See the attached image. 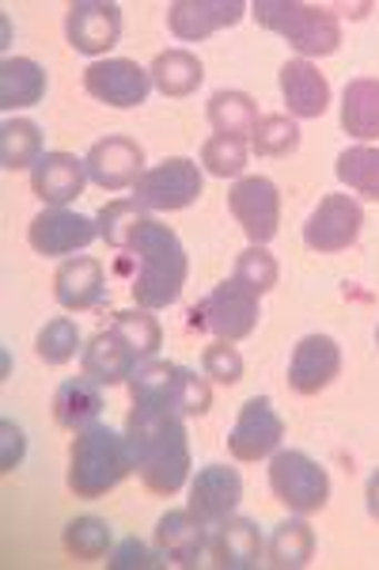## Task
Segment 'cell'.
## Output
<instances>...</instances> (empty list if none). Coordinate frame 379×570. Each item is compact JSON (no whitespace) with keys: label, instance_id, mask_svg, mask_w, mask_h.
<instances>
[{"label":"cell","instance_id":"obj_36","mask_svg":"<svg viewBox=\"0 0 379 570\" xmlns=\"http://www.w3.org/2000/svg\"><path fill=\"white\" fill-rule=\"evenodd\" d=\"M201 168L217 179H243V168H247V141L243 137H209L201 145Z\"/></svg>","mask_w":379,"mask_h":570},{"label":"cell","instance_id":"obj_29","mask_svg":"<svg viewBox=\"0 0 379 570\" xmlns=\"http://www.w3.org/2000/svg\"><path fill=\"white\" fill-rule=\"evenodd\" d=\"M148 77H152V85L160 88L168 99H187V96H193V91L201 88V80H206V69H201L198 53H190V50H163V53H156Z\"/></svg>","mask_w":379,"mask_h":570},{"label":"cell","instance_id":"obj_21","mask_svg":"<svg viewBox=\"0 0 379 570\" xmlns=\"http://www.w3.org/2000/svg\"><path fill=\"white\" fill-rule=\"evenodd\" d=\"M212 567L220 570H258L266 559V540L251 518H225L209 537Z\"/></svg>","mask_w":379,"mask_h":570},{"label":"cell","instance_id":"obj_26","mask_svg":"<svg viewBox=\"0 0 379 570\" xmlns=\"http://www.w3.org/2000/svg\"><path fill=\"white\" fill-rule=\"evenodd\" d=\"M341 130L357 141H376L379 137V80L357 77L341 91Z\"/></svg>","mask_w":379,"mask_h":570},{"label":"cell","instance_id":"obj_40","mask_svg":"<svg viewBox=\"0 0 379 570\" xmlns=\"http://www.w3.org/2000/svg\"><path fill=\"white\" fill-rule=\"evenodd\" d=\"M201 373H206L212 384L232 389V384L243 381V354H239L232 343L217 338V343H209L206 354H201Z\"/></svg>","mask_w":379,"mask_h":570},{"label":"cell","instance_id":"obj_25","mask_svg":"<svg viewBox=\"0 0 379 570\" xmlns=\"http://www.w3.org/2000/svg\"><path fill=\"white\" fill-rule=\"evenodd\" d=\"M99 415H103V389L88 376H72L64 381L58 395H53V419H58L61 430L69 434H80V430L96 426Z\"/></svg>","mask_w":379,"mask_h":570},{"label":"cell","instance_id":"obj_34","mask_svg":"<svg viewBox=\"0 0 379 570\" xmlns=\"http://www.w3.org/2000/svg\"><path fill=\"white\" fill-rule=\"evenodd\" d=\"M110 525L103 518H77V521H69L64 525V537H61V544L64 551H69L77 563H99V559L110 551Z\"/></svg>","mask_w":379,"mask_h":570},{"label":"cell","instance_id":"obj_32","mask_svg":"<svg viewBox=\"0 0 379 570\" xmlns=\"http://www.w3.org/2000/svg\"><path fill=\"white\" fill-rule=\"evenodd\" d=\"M335 171L353 195L379 202V149L376 145H353V149L338 153Z\"/></svg>","mask_w":379,"mask_h":570},{"label":"cell","instance_id":"obj_23","mask_svg":"<svg viewBox=\"0 0 379 570\" xmlns=\"http://www.w3.org/2000/svg\"><path fill=\"white\" fill-rule=\"evenodd\" d=\"M107 293V274L103 263L91 259V255H69L58 274H53V297H58L61 308L69 312H88L103 301Z\"/></svg>","mask_w":379,"mask_h":570},{"label":"cell","instance_id":"obj_2","mask_svg":"<svg viewBox=\"0 0 379 570\" xmlns=\"http://www.w3.org/2000/svg\"><path fill=\"white\" fill-rule=\"evenodd\" d=\"M126 441L133 472L141 475L148 491L163 494V499L182 491V483L190 480V441L182 415L133 403L126 415Z\"/></svg>","mask_w":379,"mask_h":570},{"label":"cell","instance_id":"obj_41","mask_svg":"<svg viewBox=\"0 0 379 570\" xmlns=\"http://www.w3.org/2000/svg\"><path fill=\"white\" fill-rule=\"evenodd\" d=\"M107 567L110 570H160V567H168V559H163V551L160 548H148L144 540H137V537H129L122 540L114 551H110V559H107Z\"/></svg>","mask_w":379,"mask_h":570},{"label":"cell","instance_id":"obj_27","mask_svg":"<svg viewBox=\"0 0 379 570\" xmlns=\"http://www.w3.org/2000/svg\"><path fill=\"white\" fill-rule=\"evenodd\" d=\"M46 69L31 58H4L0 61V107L23 110L46 99Z\"/></svg>","mask_w":379,"mask_h":570},{"label":"cell","instance_id":"obj_9","mask_svg":"<svg viewBox=\"0 0 379 570\" xmlns=\"http://www.w3.org/2000/svg\"><path fill=\"white\" fill-rule=\"evenodd\" d=\"M360 228H365V209L353 195H327L303 220V244L319 255H338L357 244Z\"/></svg>","mask_w":379,"mask_h":570},{"label":"cell","instance_id":"obj_24","mask_svg":"<svg viewBox=\"0 0 379 570\" xmlns=\"http://www.w3.org/2000/svg\"><path fill=\"white\" fill-rule=\"evenodd\" d=\"M281 96H285V107H289L292 118H322L330 107V85L327 77L319 72V66L311 61L296 58V61H285L281 66Z\"/></svg>","mask_w":379,"mask_h":570},{"label":"cell","instance_id":"obj_15","mask_svg":"<svg viewBox=\"0 0 379 570\" xmlns=\"http://www.w3.org/2000/svg\"><path fill=\"white\" fill-rule=\"evenodd\" d=\"M88 164V179L103 190H126L137 187V179L144 176V149L133 141V137H103L96 141L84 156Z\"/></svg>","mask_w":379,"mask_h":570},{"label":"cell","instance_id":"obj_42","mask_svg":"<svg viewBox=\"0 0 379 570\" xmlns=\"http://www.w3.org/2000/svg\"><path fill=\"white\" fill-rule=\"evenodd\" d=\"M0 434H4V453H0V472H12L23 461V430L16 422H0Z\"/></svg>","mask_w":379,"mask_h":570},{"label":"cell","instance_id":"obj_8","mask_svg":"<svg viewBox=\"0 0 379 570\" xmlns=\"http://www.w3.org/2000/svg\"><path fill=\"white\" fill-rule=\"evenodd\" d=\"M201 195V168L190 156H168L137 179L133 202L141 209H187Z\"/></svg>","mask_w":379,"mask_h":570},{"label":"cell","instance_id":"obj_12","mask_svg":"<svg viewBox=\"0 0 379 570\" xmlns=\"http://www.w3.org/2000/svg\"><path fill=\"white\" fill-rule=\"evenodd\" d=\"M64 39L77 53L103 58L122 39V8L110 0H72L64 12Z\"/></svg>","mask_w":379,"mask_h":570},{"label":"cell","instance_id":"obj_4","mask_svg":"<svg viewBox=\"0 0 379 570\" xmlns=\"http://www.w3.org/2000/svg\"><path fill=\"white\" fill-rule=\"evenodd\" d=\"M129 403L137 407H156V411H174L182 419H201L212 407V389L209 376H198L187 365L160 362V357H148L133 370L126 381Z\"/></svg>","mask_w":379,"mask_h":570},{"label":"cell","instance_id":"obj_18","mask_svg":"<svg viewBox=\"0 0 379 570\" xmlns=\"http://www.w3.org/2000/svg\"><path fill=\"white\" fill-rule=\"evenodd\" d=\"M239 499H243V475L228 464H206L190 483V513H198L206 525L232 518Z\"/></svg>","mask_w":379,"mask_h":570},{"label":"cell","instance_id":"obj_11","mask_svg":"<svg viewBox=\"0 0 379 570\" xmlns=\"http://www.w3.org/2000/svg\"><path fill=\"white\" fill-rule=\"evenodd\" d=\"M228 209L239 220L251 244H270L281 228V195H277L273 179L266 176H243L228 190Z\"/></svg>","mask_w":379,"mask_h":570},{"label":"cell","instance_id":"obj_20","mask_svg":"<svg viewBox=\"0 0 379 570\" xmlns=\"http://www.w3.org/2000/svg\"><path fill=\"white\" fill-rule=\"evenodd\" d=\"M84 183H88V164L72 153H46L31 168L34 198L58 209H64L69 202H77L84 195Z\"/></svg>","mask_w":379,"mask_h":570},{"label":"cell","instance_id":"obj_37","mask_svg":"<svg viewBox=\"0 0 379 570\" xmlns=\"http://www.w3.org/2000/svg\"><path fill=\"white\" fill-rule=\"evenodd\" d=\"M232 278L239 285H247L255 297H266V293H270L273 285H277V278H281V266H277V259H273L270 252H266L262 244H251L247 252H239Z\"/></svg>","mask_w":379,"mask_h":570},{"label":"cell","instance_id":"obj_16","mask_svg":"<svg viewBox=\"0 0 379 570\" xmlns=\"http://www.w3.org/2000/svg\"><path fill=\"white\" fill-rule=\"evenodd\" d=\"M251 8L243 0H174L168 4V31L182 42H206L209 35L236 27Z\"/></svg>","mask_w":379,"mask_h":570},{"label":"cell","instance_id":"obj_38","mask_svg":"<svg viewBox=\"0 0 379 570\" xmlns=\"http://www.w3.org/2000/svg\"><path fill=\"white\" fill-rule=\"evenodd\" d=\"M77 351H84V346H80V327L72 324L69 316L50 320V324L39 331V338H34V354H39L46 365L72 362Z\"/></svg>","mask_w":379,"mask_h":570},{"label":"cell","instance_id":"obj_35","mask_svg":"<svg viewBox=\"0 0 379 570\" xmlns=\"http://www.w3.org/2000/svg\"><path fill=\"white\" fill-rule=\"evenodd\" d=\"M251 149L258 156H289L300 149V126L292 115H262L251 134Z\"/></svg>","mask_w":379,"mask_h":570},{"label":"cell","instance_id":"obj_22","mask_svg":"<svg viewBox=\"0 0 379 570\" xmlns=\"http://www.w3.org/2000/svg\"><path fill=\"white\" fill-rule=\"evenodd\" d=\"M156 548L174 567H198L201 556L209 551V525L198 513H190V505L187 510H168L156 521Z\"/></svg>","mask_w":379,"mask_h":570},{"label":"cell","instance_id":"obj_5","mask_svg":"<svg viewBox=\"0 0 379 570\" xmlns=\"http://www.w3.org/2000/svg\"><path fill=\"white\" fill-rule=\"evenodd\" d=\"M251 16L266 31L281 35L303 61L330 58L341 46V23L330 8L300 4V0H255Z\"/></svg>","mask_w":379,"mask_h":570},{"label":"cell","instance_id":"obj_3","mask_svg":"<svg viewBox=\"0 0 379 570\" xmlns=\"http://www.w3.org/2000/svg\"><path fill=\"white\" fill-rule=\"evenodd\" d=\"M129 472H133V456H129L126 434H114L103 422H96L72 438L64 483L77 499H103Z\"/></svg>","mask_w":379,"mask_h":570},{"label":"cell","instance_id":"obj_43","mask_svg":"<svg viewBox=\"0 0 379 570\" xmlns=\"http://www.w3.org/2000/svg\"><path fill=\"white\" fill-rule=\"evenodd\" d=\"M365 502H368V513L379 521V472H372V480L365 487Z\"/></svg>","mask_w":379,"mask_h":570},{"label":"cell","instance_id":"obj_39","mask_svg":"<svg viewBox=\"0 0 379 570\" xmlns=\"http://www.w3.org/2000/svg\"><path fill=\"white\" fill-rule=\"evenodd\" d=\"M144 220V209L137 206L133 198H118V202H107L103 209L96 214V225H99V236L114 247V252H122L126 240L133 236V228Z\"/></svg>","mask_w":379,"mask_h":570},{"label":"cell","instance_id":"obj_28","mask_svg":"<svg viewBox=\"0 0 379 570\" xmlns=\"http://www.w3.org/2000/svg\"><path fill=\"white\" fill-rule=\"evenodd\" d=\"M316 556V529L303 521V513L281 521L266 544V563L273 570H303Z\"/></svg>","mask_w":379,"mask_h":570},{"label":"cell","instance_id":"obj_44","mask_svg":"<svg viewBox=\"0 0 379 570\" xmlns=\"http://www.w3.org/2000/svg\"><path fill=\"white\" fill-rule=\"evenodd\" d=\"M376 346H379V327H376Z\"/></svg>","mask_w":379,"mask_h":570},{"label":"cell","instance_id":"obj_13","mask_svg":"<svg viewBox=\"0 0 379 570\" xmlns=\"http://www.w3.org/2000/svg\"><path fill=\"white\" fill-rule=\"evenodd\" d=\"M84 91L91 99L118 110L141 107L152 91V77L148 69H141L129 58H107V61H91L84 69Z\"/></svg>","mask_w":379,"mask_h":570},{"label":"cell","instance_id":"obj_1","mask_svg":"<svg viewBox=\"0 0 379 570\" xmlns=\"http://www.w3.org/2000/svg\"><path fill=\"white\" fill-rule=\"evenodd\" d=\"M118 266H122V274L129 278V293H133L137 308H152V312L174 305L190 274V259L179 233L160 225L156 217H144L133 228Z\"/></svg>","mask_w":379,"mask_h":570},{"label":"cell","instance_id":"obj_14","mask_svg":"<svg viewBox=\"0 0 379 570\" xmlns=\"http://www.w3.org/2000/svg\"><path fill=\"white\" fill-rule=\"evenodd\" d=\"M99 236V225L84 214H72L69 206H46L27 228V240L46 259H61V255H77Z\"/></svg>","mask_w":379,"mask_h":570},{"label":"cell","instance_id":"obj_10","mask_svg":"<svg viewBox=\"0 0 379 570\" xmlns=\"http://www.w3.org/2000/svg\"><path fill=\"white\" fill-rule=\"evenodd\" d=\"M285 441V422L273 411L270 395H251V400L239 407V419L228 434V453L236 456L239 464H255L266 461L281 449Z\"/></svg>","mask_w":379,"mask_h":570},{"label":"cell","instance_id":"obj_7","mask_svg":"<svg viewBox=\"0 0 379 570\" xmlns=\"http://www.w3.org/2000/svg\"><path fill=\"white\" fill-rule=\"evenodd\" d=\"M270 491L292 513H319L330 502V475L300 449H277L270 456Z\"/></svg>","mask_w":379,"mask_h":570},{"label":"cell","instance_id":"obj_17","mask_svg":"<svg viewBox=\"0 0 379 570\" xmlns=\"http://www.w3.org/2000/svg\"><path fill=\"white\" fill-rule=\"evenodd\" d=\"M341 373V346L330 335H303L289 362V389L296 395H319Z\"/></svg>","mask_w":379,"mask_h":570},{"label":"cell","instance_id":"obj_31","mask_svg":"<svg viewBox=\"0 0 379 570\" xmlns=\"http://www.w3.org/2000/svg\"><path fill=\"white\" fill-rule=\"evenodd\" d=\"M206 115H209L212 130L225 137H247V134H255V126H258V104L247 91H232V88L212 91Z\"/></svg>","mask_w":379,"mask_h":570},{"label":"cell","instance_id":"obj_19","mask_svg":"<svg viewBox=\"0 0 379 570\" xmlns=\"http://www.w3.org/2000/svg\"><path fill=\"white\" fill-rule=\"evenodd\" d=\"M141 365V357H137L133 346L126 343L118 331H96V335L88 338V346L80 351V370H84L88 381H96L99 389H114V384H126L133 370Z\"/></svg>","mask_w":379,"mask_h":570},{"label":"cell","instance_id":"obj_6","mask_svg":"<svg viewBox=\"0 0 379 570\" xmlns=\"http://www.w3.org/2000/svg\"><path fill=\"white\" fill-rule=\"evenodd\" d=\"M258 301L262 297H255L247 285L228 278L190 308V327L206 331L212 338H225V343H243L247 335H255L258 316H262Z\"/></svg>","mask_w":379,"mask_h":570},{"label":"cell","instance_id":"obj_30","mask_svg":"<svg viewBox=\"0 0 379 570\" xmlns=\"http://www.w3.org/2000/svg\"><path fill=\"white\" fill-rule=\"evenodd\" d=\"M42 130L31 118H4L0 126V168L23 171L42 160Z\"/></svg>","mask_w":379,"mask_h":570},{"label":"cell","instance_id":"obj_33","mask_svg":"<svg viewBox=\"0 0 379 570\" xmlns=\"http://www.w3.org/2000/svg\"><path fill=\"white\" fill-rule=\"evenodd\" d=\"M110 331H118V335H122L126 343L133 346L141 362L156 357V354H160V346H163V327H160V320L152 316V308H122V312H114V316H110Z\"/></svg>","mask_w":379,"mask_h":570}]
</instances>
